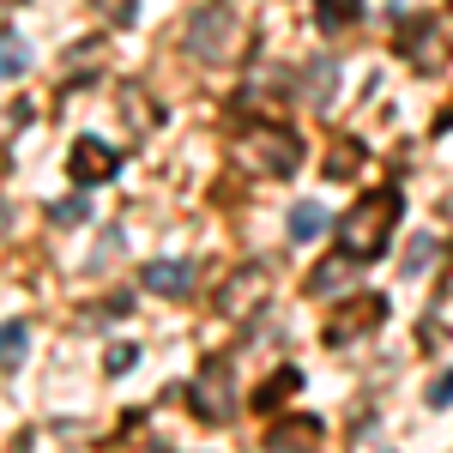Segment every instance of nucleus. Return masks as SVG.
<instances>
[{"mask_svg": "<svg viewBox=\"0 0 453 453\" xmlns=\"http://www.w3.org/2000/svg\"><path fill=\"white\" fill-rule=\"evenodd\" d=\"M423 399H429V405H435V411H448V405H453V369H448V375H435V381H429V393H423Z\"/></svg>", "mask_w": 453, "mask_h": 453, "instance_id": "412c9836", "label": "nucleus"}, {"mask_svg": "<svg viewBox=\"0 0 453 453\" xmlns=\"http://www.w3.org/2000/svg\"><path fill=\"white\" fill-rule=\"evenodd\" d=\"M320 448V418H303V411H290L266 429V453H314Z\"/></svg>", "mask_w": 453, "mask_h": 453, "instance_id": "6e6552de", "label": "nucleus"}, {"mask_svg": "<svg viewBox=\"0 0 453 453\" xmlns=\"http://www.w3.org/2000/svg\"><path fill=\"white\" fill-rule=\"evenodd\" d=\"M67 175L79 188H104L109 175H121V151L109 140H97V134H79L73 151H67Z\"/></svg>", "mask_w": 453, "mask_h": 453, "instance_id": "39448f33", "label": "nucleus"}, {"mask_svg": "<svg viewBox=\"0 0 453 453\" xmlns=\"http://www.w3.org/2000/svg\"><path fill=\"white\" fill-rule=\"evenodd\" d=\"M25 67H31V49H25V36L6 31V79L19 85V79H25Z\"/></svg>", "mask_w": 453, "mask_h": 453, "instance_id": "6ab92c4d", "label": "nucleus"}, {"mask_svg": "<svg viewBox=\"0 0 453 453\" xmlns=\"http://www.w3.org/2000/svg\"><path fill=\"white\" fill-rule=\"evenodd\" d=\"M357 164H369V151H363V140H350V134H345V140L326 151V181H350Z\"/></svg>", "mask_w": 453, "mask_h": 453, "instance_id": "f8f14e48", "label": "nucleus"}, {"mask_svg": "<svg viewBox=\"0 0 453 453\" xmlns=\"http://www.w3.org/2000/svg\"><path fill=\"white\" fill-rule=\"evenodd\" d=\"M326 224H333V218H326V206H314V200H296V206H290V242H314Z\"/></svg>", "mask_w": 453, "mask_h": 453, "instance_id": "ddd939ff", "label": "nucleus"}, {"mask_svg": "<svg viewBox=\"0 0 453 453\" xmlns=\"http://www.w3.org/2000/svg\"><path fill=\"white\" fill-rule=\"evenodd\" d=\"M399 55H405L411 67L435 73L441 61H448V31H441V19H429V12L405 19V25H399Z\"/></svg>", "mask_w": 453, "mask_h": 453, "instance_id": "423d86ee", "label": "nucleus"}, {"mask_svg": "<svg viewBox=\"0 0 453 453\" xmlns=\"http://www.w3.org/2000/svg\"><path fill=\"white\" fill-rule=\"evenodd\" d=\"M25 350H31L25 320H6V333H0V363H6V375H19V369H25Z\"/></svg>", "mask_w": 453, "mask_h": 453, "instance_id": "2eb2a0df", "label": "nucleus"}, {"mask_svg": "<svg viewBox=\"0 0 453 453\" xmlns=\"http://www.w3.org/2000/svg\"><path fill=\"white\" fill-rule=\"evenodd\" d=\"M140 284L151 296H175V303H181V296H194V266H188V260H151L140 273Z\"/></svg>", "mask_w": 453, "mask_h": 453, "instance_id": "9d476101", "label": "nucleus"}, {"mask_svg": "<svg viewBox=\"0 0 453 453\" xmlns=\"http://www.w3.org/2000/svg\"><path fill=\"white\" fill-rule=\"evenodd\" d=\"M49 218H55V224H85V218H91V200H85V194H67V200H55V206H49Z\"/></svg>", "mask_w": 453, "mask_h": 453, "instance_id": "a211bd4d", "label": "nucleus"}, {"mask_svg": "<svg viewBox=\"0 0 453 453\" xmlns=\"http://www.w3.org/2000/svg\"><path fill=\"white\" fill-rule=\"evenodd\" d=\"M230 157H236L248 175L284 181V175L303 170V140H296L290 127H279V121H254V127H242V134H236Z\"/></svg>", "mask_w": 453, "mask_h": 453, "instance_id": "7ed1b4c3", "label": "nucleus"}, {"mask_svg": "<svg viewBox=\"0 0 453 453\" xmlns=\"http://www.w3.org/2000/svg\"><path fill=\"white\" fill-rule=\"evenodd\" d=\"M357 266H363V260L339 248V254H326V260L314 266L309 279H303V290H309V296H339V290H345V284L357 279Z\"/></svg>", "mask_w": 453, "mask_h": 453, "instance_id": "1a4fd4ad", "label": "nucleus"}, {"mask_svg": "<svg viewBox=\"0 0 453 453\" xmlns=\"http://www.w3.org/2000/svg\"><path fill=\"white\" fill-rule=\"evenodd\" d=\"M357 12H363V0H320V31H345Z\"/></svg>", "mask_w": 453, "mask_h": 453, "instance_id": "f3484780", "label": "nucleus"}, {"mask_svg": "<svg viewBox=\"0 0 453 453\" xmlns=\"http://www.w3.org/2000/svg\"><path fill=\"white\" fill-rule=\"evenodd\" d=\"M134 363H140V345H127V339H121V345H109V357H104L109 375H127Z\"/></svg>", "mask_w": 453, "mask_h": 453, "instance_id": "aec40b11", "label": "nucleus"}, {"mask_svg": "<svg viewBox=\"0 0 453 453\" xmlns=\"http://www.w3.org/2000/svg\"><path fill=\"white\" fill-rule=\"evenodd\" d=\"M121 109H127V121H134V140H151L157 121H164V109H157V97H151L145 85H121Z\"/></svg>", "mask_w": 453, "mask_h": 453, "instance_id": "9b49d317", "label": "nucleus"}, {"mask_svg": "<svg viewBox=\"0 0 453 453\" xmlns=\"http://www.w3.org/2000/svg\"><path fill=\"white\" fill-rule=\"evenodd\" d=\"M188 405L200 423H230L236 418V381H230V363H200V375L188 381Z\"/></svg>", "mask_w": 453, "mask_h": 453, "instance_id": "20e7f679", "label": "nucleus"}, {"mask_svg": "<svg viewBox=\"0 0 453 453\" xmlns=\"http://www.w3.org/2000/svg\"><path fill=\"white\" fill-rule=\"evenodd\" d=\"M387 314V296H363V303H350V309L333 314V326H326V345H350V339H363V333H375Z\"/></svg>", "mask_w": 453, "mask_h": 453, "instance_id": "0eeeda50", "label": "nucleus"}, {"mask_svg": "<svg viewBox=\"0 0 453 453\" xmlns=\"http://www.w3.org/2000/svg\"><path fill=\"white\" fill-rule=\"evenodd\" d=\"M399 211H405V194H399V188H375V194H363V200L333 224V230H339V248L357 254V260H375V254L393 242Z\"/></svg>", "mask_w": 453, "mask_h": 453, "instance_id": "f03ea898", "label": "nucleus"}, {"mask_svg": "<svg viewBox=\"0 0 453 453\" xmlns=\"http://www.w3.org/2000/svg\"><path fill=\"white\" fill-rule=\"evenodd\" d=\"M333 73H339L333 61H314V67L303 73V97H309L314 109H326V104H333Z\"/></svg>", "mask_w": 453, "mask_h": 453, "instance_id": "dca6fc26", "label": "nucleus"}, {"mask_svg": "<svg viewBox=\"0 0 453 453\" xmlns=\"http://www.w3.org/2000/svg\"><path fill=\"white\" fill-rule=\"evenodd\" d=\"M181 42H188V55L206 61V67H236L248 55V25L236 19L230 0H200V6L188 12V25H181Z\"/></svg>", "mask_w": 453, "mask_h": 453, "instance_id": "f257e3e1", "label": "nucleus"}, {"mask_svg": "<svg viewBox=\"0 0 453 453\" xmlns=\"http://www.w3.org/2000/svg\"><path fill=\"white\" fill-rule=\"evenodd\" d=\"M296 387H303V369H279L273 381H260V393H254V405H260V411L273 418V411H279V405L290 399V393H296Z\"/></svg>", "mask_w": 453, "mask_h": 453, "instance_id": "4468645a", "label": "nucleus"}]
</instances>
